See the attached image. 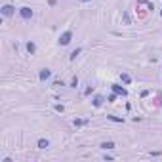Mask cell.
Here are the masks:
<instances>
[{
	"label": "cell",
	"mask_w": 162,
	"mask_h": 162,
	"mask_svg": "<svg viewBox=\"0 0 162 162\" xmlns=\"http://www.w3.org/2000/svg\"><path fill=\"white\" fill-rule=\"evenodd\" d=\"M71 40H73V31H65L63 34H61L59 36V46H69L71 44Z\"/></svg>",
	"instance_id": "1"
},
{
	"label": "cell",
	"mask_w": 162,
	"mask_h": 162,
	"mask_svg": "<svg viewBox=\"0 0 162 162\" xmlns=\"http://www.w3.org/2000/svg\"><path fill=\"white\" fill-rule=\"evenodd\" d=\"M0 12H2V15H4V17H12V15L15 14V8H14L12 4H4Z\"/></svg>",
	"instance_id": "2"
},
{
	"label": "cell",
	"mask_w": 162,
	"mask_h": 162,
	"mask_svg": "<svg viewBox=\"0 0 162 162\" xmlns=\"http://www.w3.org/2000/svg\"><path fill=\"white\" fill-rule=\"evenodd\" d=\"M19 15L23 19H31L32 17V10L29 8V6H23V8H19Z\"/></svg>",
	"instance_id": "3"
},
{
	"label": "cell",
	"mask_w": 162,
	"mask_h": 162,
	"mask_svg": "<svg viewBox=\"0 0 162 162\" xmlns=\"http://www.w3.org/2000/svg\"><path fill=\"white\" fill-rule=\"evenodd\" d=\"M50 76H51V71L50 69H40V73H38V80H40V82H46Z\"/></svg>",
	"instance_id": "4"
},
{
	"label": "cell",
	"mask_w": 162,
	"mask_h": 162,
	"mask_svg": "<svg viewBox=\"0 0 162 162\" xmlns=\"http://www.w3.org/2000/svg\"><path fill=\"white\" fill-rule=\"evenodd\" d=\"M113 92L116 93V95H128V92H126V88H122L120 84H111Z\"/></svg>",
	"instance_id": "5"
},
{
	"label": "cell",
	"mask_w": 162,
	"mask_h": 162,
	"mask_svg": "<svg viewBox=\"0 0 162 162\" xmlns=\"http://www.w3.org/2000/svg\"><path fill=\"white\" fill-rule=\"evenodd\" d=\"M103 101H105V97H103V95H95L92 103H93V107H95V109H99V107L103 105Z\"/></svg>",
	"instance_id": "6"
},
{
	"label": "cell",
	"mask_w": 162,
	"mask_h": 162,
	"mask_svg": "<svg viewBox=\"0 0 162 162\" xmlns=\"http://www.w3.org/2000/svg\"><path fill=\"white\" fill-rule=\"evenodd\" d=\"M99 147H101L103 151H111V149H115V147H116V145H115V141H103Z\"/></svg>",
	"instance_id": "7"
},
{
	"label": "cell",
	"mask_w": 162,
	"mask_h": 162,
	"mask_svg": "<svg viewBox=\"0 0 162 162\" xmlns=\"http://www.w3.org/2000/svg\"><path fill=\"white\" fill-rule=\"evenodd\" d=\"M36 147L38 149H48V147H50V141L44 139V137H40V139H38V143H36Z\"/></svg>",
	"instance_id": "8"
},
{
	"label": "cell",
	"mask_w": 162,
	"mask_h": 162,
	"mask_svg": "<svg viewBox=\"0 0 162 162\" xmlns=\"http://www.w3.org/2000/svg\"><path fill=\"white\" fill-rule=\"evenodd\" d=\"M80 51H82V48H76V50H73V51H71V56H69V59L74 61V59H76V56H80Z\"/></svg>",
	"instance_id": "9"
},
{
	"label": "cell",
	"mask_w": 162,
	"mask_h": 162,
	"mask_svg": "<svg viewBox=\"0 0 162 162\" xmlns=\"http://www.w3.org/2000/svg\"><path fill=\"white\" fill-rule=\"evenodd\" d=\"M27 51L29 54H34V51H36V44H34V42H27Z\"/></svg>",
	"instance_id": "10"
},
{
	"label": "cell",
	"mask_w": 162,
	"mask_h": 162,
	"mask_svg": "<svg viewBox=\"0 0 162 162\" xmlns=\"http://www.w3.org/2000/svg\"><path fill=\"white\" fill-rule=\"evenodd\" d=\"M73 124L76 126V128H80V126H84V124H88V120H80V118H74V120H73Z\"/></svg>",
	"instance_id": "11"
},
{
	"label": "cell",
	"mask_w": 162,
	"mask_h": 162,
	"mask_svg": "<svg viewBox=\"0 0 162 162\" xmlns=\"http://www.w3.org/2000/svg\"><path fill=\"white\" fill-rule=\"evenodd\" d=\"M120 80H122L124 84H130V82H132V78H130V74H126V73H122V74H120Z\"/></svg>",
	"instance_id": "12"
},
{
	"label": "cell",
	"mask_w": 162,
	"mask_h": 162,
	"mask_svg": "<svg viewBox=\"0 0 162 162\" xmlns=\"http://www.w3.org/2000/svg\"><path fill=\"white\" fill-rule=\"evenodd\" d=\"M107 118H109V120H113V122H124V118H120V116H115V115H109Z\"/></svg>",
	"instance_id": "13"
},
{
	"label": "cell",
	"mask_w": 162,
	"mask_h": 162,
	"mask_svg": "<svg viewBox=\"0 0 162 162\" xmlns=\"http://www.w3.org/2000/svg\"><path fill=\"white\" fill-rule=\"evenodd\" d=\"M78 86V76H73L71 78V88H76Z\"/></svg>",
	"instance_id": "14"
},
{
	"label": "cell",
	"mask_w": 162,
	"mask_h": 162,
	"mask_svg": "<svg viewBox=\"0 0 162 162\" xmlns=\"http://www.w3.org/2000/svg\"><path fill=\"white\" fill-rule=\"evenodd\" d=\"M92 92H93V86H88V88L84 90V95H90Z\"/></svg>",
	"instance_id": "15"
},
{
	"label": "cell",
	"mask_w": 162,
	"mask_h": 162,
	"mask_svg": "<svg viewBox=\"0 0 162 162\" xmlns=\"http://www.w3.org/2000/svg\"><path fill=\"white\" fill-rule=\"evenodd\" d=\"M115 99H116V93H111V95L107 97V101H109V103H113V101H115Z\"/></svg>",
	"instance_id": "16"
},
{
	"label": "cell",
	"mask_w": 162,
	"mask_h": 162,
	"mask_svg": "<svg viewBox=\"0 0 162 162\" xmlns=\"http://www.w3.org/2000/svg\"><path fill=\"white\" fill-rule=\"evenodd\" d=\"M56 111H57V113H63L65 107H63V105H56Z\"/></svg>",
	"instance_id": "17"
},
{
	"label": "cell",
	"mask_w": 162,
	"mask_h": 162,
	"mask_svg": "<svg viewBox=\"0 0 162 162\" xmlns=\"http://www.w3.org/2000/svg\"><path fill=\"white\" fill-rule=\"evenodd\" d=\"M130 21H132V19H130V15H128V14H124V23H126V25H130Z\"/></svg>",
	"instance_id": "18"
},
{
	"label": "cell",
	"mask_w": 162,
	"mask_h": 162,
	"mask_svg": "<svg viewBox=\"0 0 162 162\" xmlns=\"http://www.w3.org/2000/svg\"><path fill=\"white\" fill-rule=\"evenodd\" d=\"M82 2H90V0H82Z\"/></svg>",
	"instance_id": "19"
}]
</instances>
